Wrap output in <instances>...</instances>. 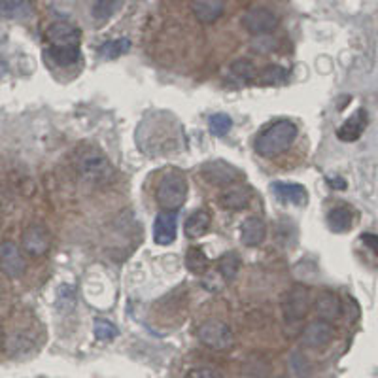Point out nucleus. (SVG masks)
<instances>
[{
  "instance_id": "nucleus-1",
  "label": "nucleus",
  "mask_w": 378,
  "mask_h": 378,
  "mask_svg": "<svg viewBox=\"0 0 378 378\" xmlns=\"http://www.w3.org/2000/svg\"><path fill=\"white\" fill-rule=\"evenodd\" d=\"M297 137V125L290 119H280L257 137L255 152L263 157H274L287 152Z\"/></svg>"
},
{
  "instance_id": "nucleus-2",
  "label": "nucleus",
  "mask_w": 378,
  "mask_h": 378,
  "mask_svg": "<svg viewBox=\"0 0 378 378\" xmlns=\"http://www.w3.org/2000/svg\"><path fill=\"white\" fill-rule=\"evenodd\" d=\"M157 204L167 212L182 209L187 197V182L185 176L178 170H170L161 178V182L157 185Z\"/></svg>"
},
{
  "instance_id": "nucleus-3",
  "label": "nucleus",
  "mask_w": 378,
  "mask_h": 378,
  "mask_svg": "<svg viewBox=\"0 0 378 378\" xmlns=\"http://www.w3.org/2000/svg\"><path fill=\"white\" fill-rule=\"evenodd\" d=\"M78 172H80V176L87 180V182H91L93 185L106 184L114 176V169H112L108 159L101 152H95V150L85 152L80 157V161H78Z\"/></svg>"
},
{
  "instance_id": "nucleus-4",
  "label": "nucleus",
  "mask_w": 378,
  "mask_h": 378,
  "mask_svg": "<svg viewBox=\"0 0 378 378\" xmlns=\"http://www.w3.org/2000/svg\"><path fill=\"white\" fill-rule=\"evenodd\" d=\"M310 307V294L309 290L301 284L292 286L284 295L282 301V310L287 324H301L303 320L309 314Z\"/></svg>"
},
{
  "instance_id": "nucleus-5",
  "label": "nucleus",
  "mask_w": 378,
  "mask_h": 378,
  "mask_svg": "<svg viewBox=\"0 0 378 378\" xmlns=\"http://www.w3.org/2000/svg\"><path fill=\"white\" fill-rule=\"evenodd\" d=\"M199 340L204 346L212 348V350H227L233 346V331L231 327L224 322H216V320H209L199 327Z\"/></svg>"
},
{
  "instance_id": "nucleus-6",
  "label": "nucleus",
  "mask_w": 378,
  "mask_h": 378,
  "mask_svg": "<svg viewBox=\"0 0 378 378\" xmlns=\"http://www.w3.org/2000/svg\"><path fill=\"white\" fill-rule=\"evenodd\" d=\"M242 27L252 34H269L278 27V17L265 8H254L244 14L242 17Z\"/></svg>"
},
{
  "instance_id": "nucleus-7",
  "label": "nucleus",
  "mask_w": 378,
  "mask_h": 378,
  "mask_svg": "<svg viewBox=\"0 0 378 378\" xmlns=\"http://www.w3.org/2000/svg\"><path fill=\"white\" fill-rule=\"evenodd\" d=\"M25 259L19 248L14 242H2L0 244V270L10 278H19L23 276L25 272Z\"/></svg>"
},
{
  "instance_id": "nucleus-8",
  "label": "nucleus",
  "mask_w": 378,
  "mask_h": 378,
  "mask_svg": "<svg viewBox=\"0 0 378 378\" xmlns=\"http://www.w3.org/2000/svg\"><path fill=\"white\" fill-rule=\"evenodd\" d=\"M46 38L49 42V47H80V31L74 25L64 23V21H57L46 32Z\"/></svg>"
},
{
  "instance_id": "nucleus-9",
  "label": "nucleus",
  "mask_w": 378,
  "mask_h": 378,
  "mask_svg": "<svg viewBox=\"0 0 378 378\" xmlns=\"http://www.w3.org/2000/svg\"><path fill=\"white\" fill-rule=\"evenodd\" d=\"M335 337V329L331 327L329 322L324 320H318L309 324L301 333V342L303 346L307 348H322L325 344H329Z\"/></svg>"
},
{
  "instance_id": "nucleus-10",
  "label": "nucleus",
  "mask_w": 378,
  "mask_h": 378,
  "mask_svg": "<svg viewBox=\"0 0 378 378\" xmlns=\"http://www.w3.org/2000/svg\"><path fill=\"white\" fill-rule=\"evenodd\" d=\"M21 246L29 255H42L49 250V233L42 225L27 227L21 239Z\"/></svg>"
},
{
  "instance_id": "nucleus-11",
  "label": "nucleus",
  "mask_w": 378,
  "mask_h": 378,
  "mask_svg": "<svg viewBox=\"0 0 378 378\" xmlns=\"http://www.w3.org/2000/svg\"><path fill=\"white\" fill-rule=\"evenodd\" d=\"M176 239V216L174 212H161L155 217L154 240L159 246H167Z\"/></svg>"
},
{
  "instance_id": "nucleus-12",
  "label": "nucleus",
  "mask_w": 378,
  "mask_h": 378,
  "mask_svg": "<svg viewBox=\"0 0 378 378\" xmlns=\"http://www.w3.org/2000/svg\"><path fill=\"white\" fill-rule=\"evenodd\" d=\"M367 121H369L367 112L363 108H359L354 116L348 117L346 121L337 129V137H339V140H342V142H355V140L362 137L363 131H365Z\"/></svg>"
},
{
  "instance_id": "nucleus-13",
  "label": "nucleus",
  "mask_w": 378,
  "mask_h": 378,
  "mask_svg": "<svg viewBox=\"0 0 378 378\" xmlns=\"http://www.w3.org/2000/svg\"><path fill=\"white\" fill-rule=\"evenodd\" d=\"M191 10L201 23H214L224 14L225 0H191Z\"/></svg>"
},
{
  "instance_id": "nucleus-14",
  "label": "nucleus",
  "mask_w": 378,
  "mask_h": 378,
  "mask_svg": "<svg viewBox=\"0 0 378 378\" xmlns=\"http://www.w3.org/2000/svg\"><path fill=\"white\" fill-rule=\"evenodd\" d=\"M316 312L318 316L324 322H333L342 314V307H340V299L331 292H324L318 295L316 299Z\"/></svg>"
},
{
  "instance_id": "nucleus-15",
  "label": "nucleus",
  "mask_w": 378,
  "mask_h": 378,
  "mask_svg": "<svg viewBox=\"0 0 378 378\" xmlns=\"http://www.w3.org/2000/svg\"><path fill=\"white\" fill-rule=\"evenodd\" d=\"M267 235V227L259 217H248L240 227V239L246 246H259Z\"/></svg>"
},
{
  "instance_id": "nucleus-16",
  "label": "nucleus",
  "mask_w": 378,
  "mask_h": 378,
  "mask_svg": "<svg viewBox=\"0 0 378 378\" xmlns=\"http://www.w3.org/2000/svg\"><path fill=\"white\" fill-rule=\"evenodd\" d=\"M250 191L244 185H231L220 195V204L227 210H242L248 206Z\"/></svg>"
},
{
  "instance_id": "nucleus-17",
  "label": "nucleus",
  "mask_w": 378,
  "mask_h": 378,
  "mask_svg": "<svg viewBox=\"0 0 378 378\" xmlns=\"http://www.w3.org/2000/svg\"><path fill=\"white\" fill-rule=\"evenodd\" d=\"M272 193L280 197L284 202H294V204H305L309 195L307 189L299 184H286V182H274L272 184Z\"/></svg>"
},
{
  "instance_id": "nucleus-18",
  "label": "nucleus",
  "mask_w": 378,
  "mask_h": 378,
  "mask_svg": "<svg viewBox=\"0 0 378 378\" xmlns=\"http://www.w3.org/2000/svg\"><path fill=\"white\" fill-rule=\"evenodd\" d=\"M210 227V214L204 210H195L191 216L185 220L184 231L185 237L189 239H199L201 235L209 231Z\"/></svg>"
},
{
  "instance_id": "nucleus-19",
  "label": "nucleus",
  "mask_w": 378,
  "mask_h": 378,
  "mask_svg": "<svg viewBox=\"0 0 378 378\" xmlns=\"http://www.w3.org/2000/svg\"><path fill=\"white\" fill-rule=\"evenodd\" d=\"M32 14L29 0H0V17L6 19H25Z\"/></svg>"
},
{
  "instance_id": "nucleus-20",
  "label": "nucleus",
  "mask_w": 378,
  "mask_h": 378,
  "mask_svg": "<svg viewBox=\"0 0 378 378\" xmlns=\"http://www.w3.org/2000/svg\"><path fill=\"white\" fill-rule=\"evenodd\" d=\"M327 224L335 233H346L354 224V214L348 206H337L329 212Z\"/></svg>"
},
{
  "instance_id": "nucleus-21",
  "label": "nucleus",
  "mask_w": 378,
  "mask_h": 378,
  "mask_svg": "<svg viewBox=\"0 0 378 378\" xmlns=\"http://www.w3.org/2000/svg\"><path fill=\"white\" fill-rule=\"evenodd\" d=\"M209 257L204 255L201 248H189L185 254V267L195 272V274H204L209 269Z\"/></svg>"
},
{
  "instance_id": "nucleus-22",
  "label": "nucleus",
  "mask_w": 378,
  "mask_h": 378,
  "mask_svg": "<svg viewBox=\"0 0 378 378\" xmlns=\"http://www.w3.org/2000/svg\"><path fill=\"white\" fill-rule=\"evenodd\" d=\"M217 267H220L222 276L227 278V280H233V278L239 274V269H240L239 254H235V252H227V254H224L222 257H220Z\"/></svg>"
},
{
  "instance_id": "nucleus-23",
  "label": "nucleus",
  "mask_w": 378,
  "mask_h": 378,
  "mask_svg": "<svg viewBox=\"0 0 378 378\" xmlns=\"http://www.w3.org/2000/svg\"><path fill=\"white\" fill-rule=\"evenodd\" d=\"M119 4H121V0H97L95 2V8H93V17L102 23V21H106L108 17L116 14Z\"/></svg>"
},
{
  "instance_id": "nucleus-24",
  "label": "nucleus",
  "mask_w": 378,
  "mask_h": 378,
  "mask_svg": "<svg viewBox=\"0 0 378 378\" xmlns=\"http://www.w3.org/2000/svg\"><path fill=\"white\" fill-rule=\"evenodd\" d=\"M49 57L57 64H74L80 59V47H49Z\"/></svg>"
},
{
  "instance_id": "nucleus-25",
  "label": "nucleus",
  "mask_w": 378,
  "mask_h": 378,
  "mask_svg": "<svg viewBox=\"0 0 378 378\" xmlns=\"http://www.w3.org/2000/svg\"><path fill=\"white\" fill-rule=\"evenodd\" d=\"M129 47H131V42H129V40H112V42H106V44L101 47V55L104 59H116L119 55H123Z\"/></svg>"
},
{
  "instance_id": "nucleus-26",
  "label": "nucleus",
  "mask_w": 378,
  "mask_h": 378,
  "mask_svg": "<svg viewBox=\"0 0 378 378\" xmlns=\"http://www.w3.org/2000/svg\"><path fill=\"white\" fill-rule=\"evenodd\" d=\"M93 333L99 340H112L117 337V327L114 324H110L108 320H95L93 324Z\"/></svg>"
},
{
  "instance_id": "nucleus-27",
  "label": "nucleus",
  "mask_w": 378,
  "mask_h": 378,
  "mask_svg": "<svg viewBox=\"0 0 378 378\" xmlns=\"http://www.w3.org/2000/svg\"><path fill=\"white\" fill-rule=\"evenodd\" d=\"M231 117L225 116V114H216V116L210 117V132L216 137H225L231 129Z\"/></svg>"
},
{
  "instance_id": "nucleus-28",
  "label": "nucleus",
  "mask_w": 378,
  "mask_h": 378,
  "mask_svg": "<svg viewBox=\"0 0 378 378\" xmlns=\"http://www.w3.org/2000/svg\"><path fill=\"white\" fill-rule=\"evenodd\" d=\"M6 348H8L10 354H23V352H29L32 348V340L29 337H25V335H14L6 342Z\"/></svg>"
},
{
  "instance_id": "nucleus-29",
  "label": "nucleus",
  "mask_w": 378,
  "mask_h": 378,
  "mask_svg": "<svg viewBox=\"0 0 378 378\" xmlns=\"http://www.w3.org/2000/svg\"><path fill=\"white\" fill-rule=\"evenodd\" d=\"M290 367H292V370H294L297 377L305 378L310 375L309 359H307L303 354H299V352H295V354L292 355V359H290Z\"/></svg>"
},
{
  "instance_id": "nucleus-30",
  "label": "nucleus",
  "mask_w": 378,
  "mask_h": 378,
  "mask_svg": "<svg viewBox=\"0 0 378 378\" xmlns=\"http://www.w3.org/2000/svg\"><path fill=\"white\" fill-rule=\"evenodd\" d=\"M231 72L235 76H239L240 80H252L255 76L254 64L246 59H240V61H235L231 64Z\"/></svg>"
},
{
  "instance_id": "nucleus-31",
  "label": "nucleus",
  "mask_w": 378,
  "mask_h": 378,
  "mask_svg": "<svg viewBox=\"0 0 378 378\" xmlns=\"http://www.w3.org/2000/svg\"><path fill=\"white\" fill-rule=\"evenodd\" d=\"M187 378H224V375L212 367H193L187 370Z\"/></svg>"
},
{
  "instance_id": "nucleus-32",
  "label": "nucleus",
  "mask_w": 378,
  "mask_h": 378,
  "mask_svg": "<svg viewBox=\"0 0 378 378\" xmlns=\"http://www.w3.org/2000/svg\"><path fill=\"white\" fill-rule=\"evenodd\" d=\"M287 76V72L280 67H269L261 72V78L265 82H278V80H284Z\"/></svg>"
},
{
  "instance_id": "nucleus-33",
  "label": "nucleus",
  "mask_w": 378,
  "mask_h": 378,
  "mask_svg": "<svg viewBox=\"0 0 378 378\" xmlns=\"http://www.w3.org/2000/svg\"><path fill=\"white\" fill-rule=\"evenodd\" d=\"M362 240L370 248V250H373V252H375V254L378 255V237L377 235H363Z\"/></svg>"
},
{
  "instance_id": "nucleus-34",
  "label": "nucleus",
  "mask_w": 378,
  "mask_h": 378,
  "mask_svg": "<svg viewBox=\"0 0 378 378\" xmlns=\"http://www.w3.org/2000/svg\"><path fill=\"white\" fill-rule=\"evenodd\" d=\"M8 72V62L4 61V57H0V78L4 76Z\"/></svg>"
},
{
  "instance_id": "nucleus-35",
  "label": "nucleus",
  "mask_w": 378,
  "mask_h": 378,
  "mask_svg": "<svg viewBox=\"0 0 378 378\" xmlns=\"http://www.w3.org/2000/svg\"><path fill=\"white\" fill-rule=\"evenodd\" d=\"M329 184H337V180H329ZM339 189H342V187H344V182H342V180H339Z\"/></svg>"
},
{
  "instance_id": "nucleus-36",
  "label": "nucleus",
  "mask_w": 378,
  "mask_h": 378,
  "mask_svg": "<svg viewBox=\"0 0 378 378\" xmlns=\"http://www.w3.org/2000/svg\"><path fill=\"white\" fill-rule=\"evenodd\" d=\"M0 342H2V325H0Z\"/></svg>"
},
{
  "instance_id": "nucleus-37",
  "label": "nucleus",
  "mask_w": 378,
  "mask_h": 378,
  "mask_svg": "<svg viewBox=\"0 0 378 378\" xmlns=\"http://www.w3.org/2000/svg\"><path fill=\"white\" fill-rule=\"evenodd\" d=\"M0 295H2V286H0Z\"/></svg>"
}]
</instances>
